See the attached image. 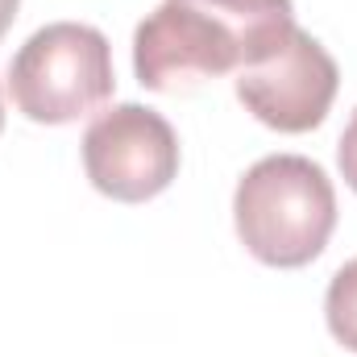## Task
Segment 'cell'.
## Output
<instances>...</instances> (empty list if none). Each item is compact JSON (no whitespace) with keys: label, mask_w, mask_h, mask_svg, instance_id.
I'll return each mask as SVG.
<instances>
[{"label":"cell","mask_w":357,"mask_h":357,"mask_svg":"<svg viewBox=\"0 0 357 357\" xmlns=\"http://www.w3.org/2000/svg\"><path fill=\"white\" fill-rule=\"evenodd\" d=\"M291 25V0H162L133 33L137 84L150 91H183L254 67Z\"/></svg>","instance_id":"6da1fadb"},{"label":"cell","mask_w":357,"mask_h":357,"mask_svg":"<svg viewBox=\"0 0 357 357\" xmlns=\"http://www.w3.org/2000/svg\"><path fill=\"white\" fill-rule=\"evenodd\" d=\"M241 245L278 270L307 266L337 229V191L320 162L303 154H270L254 162L233 195Z\"/></svg>","instance_id":"7a4b0ae2"},{"label":"cell","mask_w":357,"mask_h":357,"mask_svg":"<svg viewBox=\"0 0 357 357\" xmlns=\"http://www.w3.org/2000/svg\"><path fill=\"white\" fill-rule=\"evenodd\" d=\"M112 88L108 38L79 21H54L29 33L8 67V96L33 125H71L96 112Z\"/></svg>","instance_id":"3957f363"},{"label":"cell","mask_w":357,"mask_h":357,"mask_svg":"<svg viewBox=\"0 0 357 357\" xmlns=\"http://www.w3.org/2000/svg\"><path fill=\"white\" fill-rule=\"evenodd\" d=\"M84 171L91 187L121 204H146L178 175V137L171 121L146 104H116L84 133Z\"/></svg>","instance_id":"277c9868"},{"label":"cell","mask_w":357,"mask_h":357,"mask_svg":"<svg viewBox=\"0 0 357 357\" xmlns=\"http://www.w3.org/2000/svg\"><path fill=\"white\" fill-rule=\"evenodd\" d=\"M337 88H341L337 59L299 25L282 33V42L266 59L237 71V100L278 133L316 129L328 116Z\"/></svg>","instance_id":"5b68a950"},{"label":"cell","mask_w":357,"mask_h":357,"mask_svg":"<svg viewBox=\"0 0 357 357\" xmlns=\"http://www.w3.org/2000/svg\"><path fill=\"white\" fill-rule=\"evenodd\" d=\"M324 316H328V333L349 354H357V258L333 274L328 299H324Z\"/></svg>","instance_id":"8992f818"},{"label":"cell","mask_w":357,"mask_h":357,"mask_svg":"<svg viewBox=\"0 0 357 357\" xmlns=\"http://www.w3.org/2000/svg\"><path fill=\"white\" fill-rule=\"evenodd\" d=\"M337 162H341L345 183L357 191V108L349 116V125H345V133H341V142H337Z\"/></svg>","instance_id":"52a82bcc"},{"label":"cell","mask_w":357,"mask_h":357,"mask_svg":"<svg viewBox=\"0 0 357 357\" xmlns=\"http://www.w3.org/2000/svg\"><path fill=\"white\" fill-rule=\"evenodd\" d=\"M17 4H21V0H0V38H4V29L13 25V17H17Z\"/></svg>","instance_id":"ba28073f"},{"label":"cell","mask_w":357,"mask_h":357,"mask_svg":"<svg viewBox=\"0 0 357 357\" xmlns=\"http://www.w3.org/2000/svg\"><path fill=\"white\" fill-rule=\"evenodd\" d=\"M0 129H4V104H0Z\"/></svg>","instance_id":"9c48e42d"}]
</instances>
